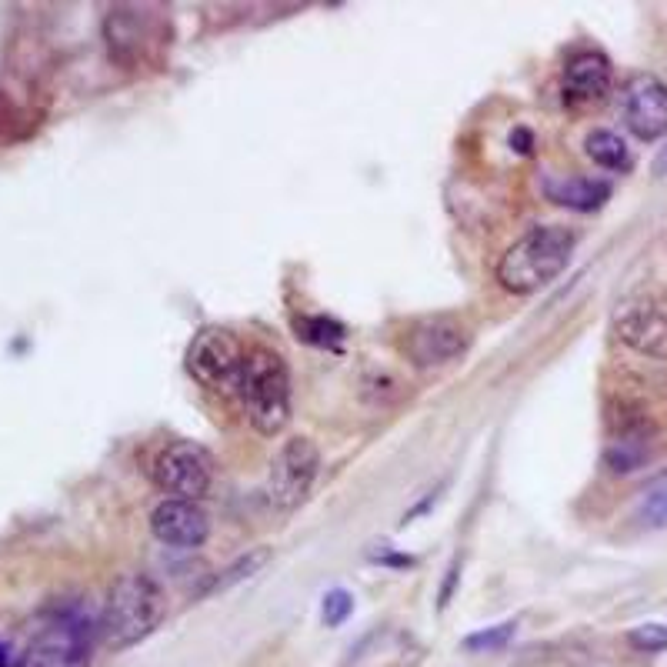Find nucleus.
<instances>
[{"label": "nucleus", "mask_w": 667, "mask_h": 667, "mask_svg": "<svg viewBox=\"0 0 667 667\" xmlns=\"http://www.w3.org/2000/svg\"><path fill=\"white\" fill-rule=\"evenodd\" d=\"M577 237L561 224H547L527 231L521 241L511 244L497 261V281L511 294H534L561 277L571 264Z\"/></svg>", "instance_id": "obj_1"}, {"label": "nucleus", "mask_w": 667, "mask_h": 667, "mask_svg": "<svg viewBox=\"0 0 667 667\" xmlns=\"http://www.w3.org/2000/svg\"><path fill=\"white\" fill-rule=\"evenodd\" d=\"M167 614L164 591L157 587L154 577L147 574H124L111 591H107L104 611H101V637L107 647L121 651L161 627Z\"/></svg>", "instance_id": "obj_2"}, {"label": "nucleus", "mask_w": 667, "mask_h": 667, "mask_svg": "<svg viewBox=\"0 0 667 667\" xmlns=\"http://www.w3.org/2000/svg\"><path fill=\"white\" fill-rule=\"evenodd\" d=\"M237 397H241L247 421L257 434H281L291 421V374H287L284 357L267 351V347L247 354Z\"/></svg>", "instance_id": "obj_3"}, {"label": "nucleus", "mask_w": 667, "mask_h": 667, "mask_svg": "<svg viewBox=\"0 0 667 667\" xmlns=\"http://www.w3.org/2000/svg\"><path fill=\"white\" fill-rule=\"evenodd\" d=\"M247 354L251 351L241 344V337L231 334L227 327H204L187 347V374L207 391L237 394Z\"/></svg>", "instance_id": "obj_4"}, {"label": "nucleus", "mask_w": 667, "mask_h": 667, "mask_svg": "<svg viewBox=\"0 0 667 667\" xmlns=\"http://www.w3.org/2000/svg\"><path fill=\"white\" fill-rule=\"evenodd\" d=\"M614 334L631 351L664 361L667 357V294L661 291H634L614 307Z\"/></svg>", "instance_id": "obj_5"}, {"label": "nucleus", "mask_w": 667, "mask_h": 667, "mask_svg": "<svg viewBox=\"0 0 667 667\" xmlns=\"http://www.w3.org/2000/svg\"><path fill=\"white\" fill-rule=\"evenodd\" d=\"M91 634L94 627L84 614H57L34 634L17 667H91Z\"/></svg>", "instance_id": "obj_6"}, {"label": "nucleus", "mask_w": 667, "mask_h": 667, "mask_svg": "<svg viewBox=\"0 0 667 667\" xmlns=\"http://www.w3.org/2000/svg\"><path fill=\"white\" fill-rule=\"evenodd\" d=\"M154 484L161 487L167 497L174 501H201L211 491L214 481V461L204 447L191 441L167 444L161 454L154 457Z\"/></svg>", "instance_id": "obj_7"}, {"label": "nucleus", "mask_w": 667, "mask_h": 667, "mask_svg": "<svg viewBox=\"0 0 667 667\" xmlns=\"http://www.w3.org/2000/svg\"><path fill=\"white\" fill-rule=\"evenodd\" d=\"M321 471V451L311 437H291L277 451L271 474H267V497L281 511H294L311 494L314 477Z\"/></svg>", "instance_id": "obj_8"}, {"label": "nucleus", "mask_w": 667, "mask_h": 667, "mask_svg": "<svg viewBox=\"0 0 667 667\" xmlns=\"http://www.w3.org/2000/svg\"><path fill=\"white\" fill-rule=\"evenodd\" d=\"M467 344H471V337H467L464 324L451 321V317H427L411 327L404 351L414 367H444L457 361L467 351Z\"/></svg>", "instance_id": "obj_9"}, {"label": "nucleus", "mask_w": 667, "mask_h": 667, "mask_svg": "<svg viewBox=\"0 0 667 667\" xmlns=\"http://www.w3.org/2000/svg\"><path fill=\"white\" fill-rule=\"evenodd\" d=\"M624 121L634 137L657 141L667 134V84L654 74H634L624 87Z\"/></svg>", "instance_id": "obj_10"}, {"label": "nucleus", "mask_w": 667, "mask_h": 667, "mask_svg": "<svg viewBox=\"0 0 667 667\" xmlns=\"http://www.w3.org/2000/svg\"><path fill=\"white\" fill-rule=\"evenodd\" d=\"M151 531L161 544L181 547V551H194L207 541L211 534V517L204 514V507L197 501H174L167 497L154 507L151 514Z\"/></svg>", "instance_id": "obj_11"}, {"label": "nucleus", "mask_w": 667, "mask_h": 667, "mask_svg": "<svg viewBox=\"0 0 667 667\" xmlns=\"http://www.w3.org/2000/svg\"><path fill=\"white\" fill-rule=\"evenodd\" d=\"M611 94V61L597 51L574 54L564 67V97L571 104H597Z\"/></svg>", "instance_id": "obj_12"}, {"label": "nucleus", "mask_w": 667, "mask_h": 667, "mask_svg": "<svg viewBox=\"0 0 667 667\" xmlns=\"http://www.w3.org/2000/svg\"><path fill=\"white\" fill-rule=\"evenodd\" d=\"M647 457H651V427L637 424V421L624 424L621 431L611 437V444H607V451H604V461L614 474L637 471Z\"/></svg>", "instance_id": "obj_13"}, {"label": "nucleus", "mask_w": 667, "mask_h": 667, "mask_svg": "<svg viewBox=\"0 0 667 667\" xmlns=\"http://www.w3.org/2000/svg\"><path fill=\"white\" fill-rule=\"evenodd\" d=\"M544 194L571 211H597L611 197V184L591 181V177H547Z\"/></svg>", "instance_id": "obj_14"}, {"label": "nucleus", "mask_w": 667, "mask_h": 667, "mask_svg": "<svg viewBox=\"0 0 667 667\" xmlns=\"http://www.w3.org/2000/svg\"><path fill=\"white\" fill-rule=\"evenodd\" d=\"M584 151L597 167H607V171H631V164H634L624 137L614 131H591L584 141Z\"/></svg>", "instance_id": "obj_15"}, {"label": "nucleus", "mask_w": 667, "mask_h": 667, "mask_svg": "<svg viewBox=\"0 0 667 667\" xmlns=\"http://www.w3.org/2000/svg\"><path fill=\"white\" fill-rule=\"evenodd\" d=\"M271 561V551H267V547H257V551H247V554H241L237 557V561L231 564V567H224L221 574L214 577L211 584L204 587V597L207 594H217V591H227V587H234L237 581H244V577H251V574H257L261 571V567Z\"/></svg>", "instance_id": "obj_16"}, {"label": "nucleus", "mask_w": 667, "mask_h": 667, "mask_svg": "<svg viewBox=\"0 0 667 667\" xmlns=\"http://www.w3.org/2000/svg\"><path fill=\"white\" fill-rule=\"evenodd\" d=\"M637 517H641V524H647V527H667V474L654 477V481L641 491Z\"/></svg>", "instance_id": "obj_17"}, {"label": "nucleus", "mask_w": 667, "mask_h": 667, "mask_svg": "<svg viewBox=\"0 0 667 667\" xmlns=\"http://www.w3.org/2000/svg\"><path fill=\"white\" fill-rule=\"evenodd\" d=\"M517 631V624H497V627H487V631H477L471 637H464V651L471 654H494V651H504L507 644H511V637Z\"/></svg>", "instance_id": "obj_18"}, {"label": "nucleus", "mask_w": 667, "mask_h": 667, "mask_svg": "<svg viewBox=\"0 0 667 667\" xmlns=\"http://www.w3.org/2000/svg\"><path fill=\"white\" fill-rule=\"evenodd\" d=\"M297 337H304L311 344H337L344 337V327L324 321V317H314V321H297Z\"/></svg>", "instance_id": "obj_19"}, {"label": "nucleus", "mask_w": 667, "mask_h": 667, "mask_svg": "<svg viewBox=\"0 0 667 667\" xmlns=\"http://www.w3.org/2000/svg\"><path fill=\"white\" fill-rule=\"evenodd\" d=\"M351 611H354V597L347 594L344 587H334V591L324 594L321 614H324V624H327V627H341L347 617H351Z\"/></svg>", "instance_id": "obj_20"}, {"label": "nucleus", "mask_w": 667, "mask_h": 667, "mask_svg": "<svg viewBox=\"0 0 667 667\" xmlns=\"http://www.w3.org/2000/svg\"><path fill=\"white\" fill-rule=\"evenodd\" d=\"M631 644L637 651H664L667 647V627L664 624H641L631 631Z\"/></svg>", "instance_id": "obj_21"}, {"label": "nucleus", "mask_w": 667, "mask_h": 667, "mask_svg": "<svg viewBox=\"0 0 667 667\" xmlns=\"http://www.w3.org/2000/svg\"><path fill=\"white\" fill-rule=\"evenodd\" d=\"M654 174H657V177H664V174H667V147L654 157Z\"/></svg>", "instance_id": "obj_22"}, {"label": "nucleus", "mask_w": 667, "mask_h": 667, "mask_svg": "<svg viewBox=\"0 0 667 667\" xmlns=\"http://www.w3.org/2000/svg\"><path fill=\"white\" fill-rule=\"evenodd\" d=\"M0 667H11V647L0 641Z\"/></svg>", "instance_id": "obj_23"}]
</instances>
